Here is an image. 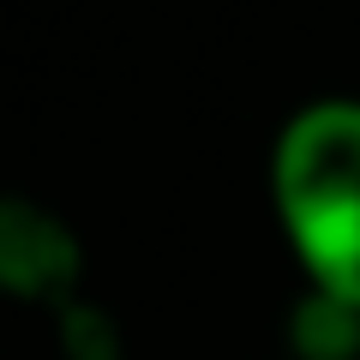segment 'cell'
Segmentation results:
<instances>
[{
	"label": "cell",
	"instance_id": "3",
	"mask_svg": "<svg viewBox=\"0 0 360 360\" xmlns=\"http://www.w3.org/2000/svg\"><path fill=\"white\" fill-rule=\"evenodd\" d=\"M288 360H360V307L324 288H300L288 307Z\"/></svg>",
	"mask_w": 360,
	"mask_h": 360
},
{
	"label": "cell",
	"instance_id": "2",
	"mask_svg": "<svg viewBox=\"0 0 360 360\" xmlns=\"http://www.w3.org/2000/svg\"><path fill=\"white\" fill-rule=\"evenodd\" d=\"M84 283V240L42 198L0 193V300L18 307H66Z\"/></svg>",
	"mask_w": 360,
	"mask_h": 360
},
{
	"label": "cell",
	"instance_id": "1",
	"mask_svg": "<svg viewBox=\"0 0 360 360\" xmlns=\"http://www.w3.org/2000/svg\"><path fill=\"white\" fill-rule=\"evenodd\" d=\"M270 210L307 288L360 307V96H312L276 127Z\"/></svg>",
	"mask_w": 360,
	"mask_h": 360
},
{
	"label": "cell",
	"instance_id": "4",
	"mask_svg": "<svg viewBox=\"0 0 360 360\" xmlns=\"http://www.w3.org/2000/svg\"><path fill=\"white\" fill-rule=\"evenodd\" d=\"M54 319V348H60V360H127V330H120V319L108 307H96V300H66V307L49 312Z\"/></svg>",
	"mask_w": 360,
	"mask_h": 360
}]
</instances>
